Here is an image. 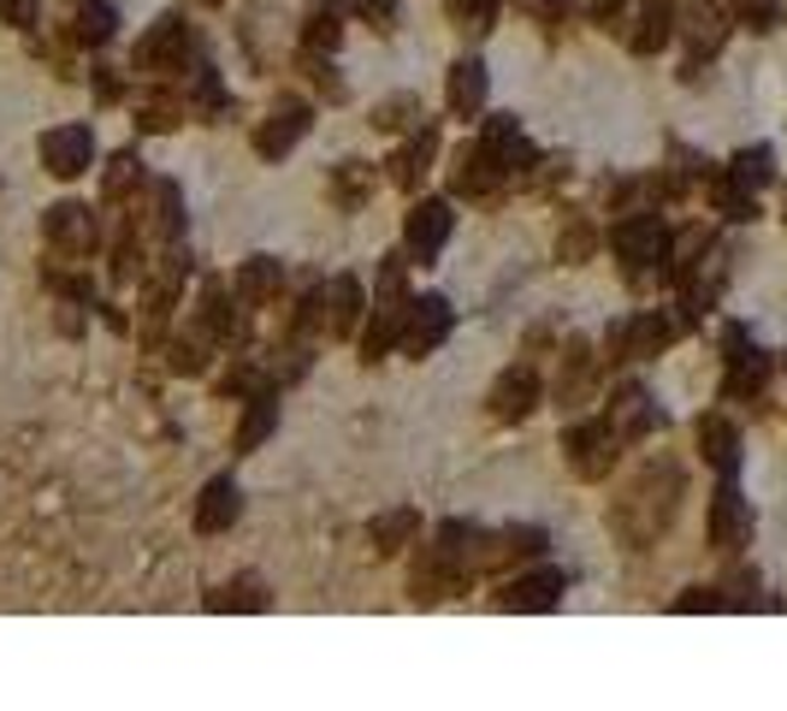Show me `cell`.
Here are the masks:
<instances>
[]
</instances>
